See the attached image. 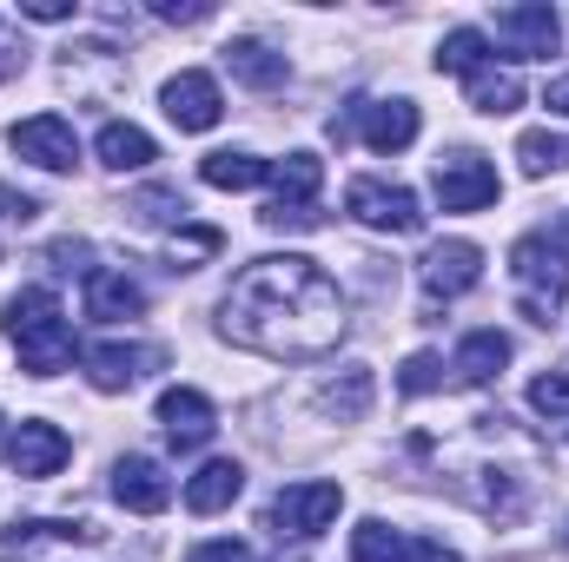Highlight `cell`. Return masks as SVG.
<instances>
[{
  "label": "cell",
  "mask_w": 569,
  "mask_h": 562,
  "mask_svg": "<svg viewBox=\"0 0 569 562\" xmlns=\"http://www.w3.org/2000/svg\"><path fill=\"white\" fill-rule=\"evenodd\" d=\"M219 324H226L232 344H246L259 358L311 364L345 338V298H338V279L305 252L252 259L226 291Z\"/></svg>",
  "instance_id": "6da1fadb"
},
{
  "label": "cell",
  "mask_w": 569,
  "mask_h": 562,
  "mask_svg": "<svg viewBox=\"0 0 569 562\" xmlns=\"http://www.w3.org/2000/svg\"><path fill=\"white\" fill-rule=\"evenodd\" d=\"M0 324H7V338H13L27 378H60V371L73 364V351H80V344H73V324H67V311H60V298L40 291V284L13 291Z\"/></svg>",
  "instance_id": "7a4b0ae2"
},
{
  "label": "cell",
  "mask_w": 569,
  "mask_h": 562,
  "mask_svg": "<svg viewBox=\"0 0 569 562\" xmlns=\"http://www.w3.org/2000/svg\"><path fill=\"white\" fill-rule=\"evenodd\" d=\"M510 279H517V304H523V318H530V324H550L557 304L569 298V245H563V232H557V225L523 232V239L510 245Z\"/></svg>",
  "instance_id": "3957f363"
},
{
  "label": "cell",
  "mask_w": 569,
  "mask_h": 562,
  "mask_svg": "<svg viewBox=\"0 0 569 562\" xmlns=\"http://www.w3.org/2000/svg\"><path fill=\"white\" fill-rule=\"evenodd\" d=\"M430 192H437L443 212H483V205H497L503 179L483 152H443L437 172H430Z\"/></svg>",
  "instance_id": "277c9868"
},
{
  "label": "cell",
  "mask_w": 569,
  "mask_h": 562,
  "mask_svg": "<svg viewBox=\"0 0 569 562\" xmlns=\"http://www.w3.org/2000/svg\"><path fill=\"white\" fill-rule=\"evenodd\" d=\"M345 212H351L358 225H371V232H391V239H411V232L425 225L418 192H411V185H385V179H351V185H345Z\"/></svg>",
  "instance_id": "5b68a950"
},
{
  "label": "cell",
  "mask_w": 569,
  "mask_h": 562,
  "mask_svg": "<svg viewBox=\"0 0 569 562\" xmlns=\"http://www.w3.org/2000/svg\"><path fill=\"white\" fill-rule=\"evenodd\" d=\"M331 133H358L371 152H405L418 140V107L411 100H351V113L331 120Z\"/></svg>",
  "instance_id": "8992f818"
},
{
  "label": "cell",
  "mask_w": 569,
  "mask_h": 562,
  "mask_svg": "<svg viewBox=\"0 0 569 562\" xmlns=\"http://www.w3.org/2000/svg\"><path fill=\"white\" fill-rule=\"evenodd\" d=\"M418 279H425V311H437V304L477 291V279H483V252H477L470 239H437V245L425 252V265H418Z\"/></svg>",
  "instance_id": "52a82bcc"
},
{
  "label": "cell",
  "mask_w": 569,
  "mask_h": 562,
  "mask_svg": "<svg viewBox=\"0 0 569 562\" xmlns=\"http://www.w3.org/2000/svg\"><path fill=\"white\" fill-rule=\"evenodd\" d=\"M7 145L27 159V165H40V172H73L80 165V133H73V120H60V113H33V120H20Z\"/></svg>",
  "instance_id": "ba28073f"
},
{
  "label": "cell",
  "mask_w": 569,
  "mask_h": 562,
  "mask_svg": "<svg viewBox=\"0 0 569 562\" xmlns=\"http://www.w3.org/2000/svg\"><path fill=\"white\" fill-rule=\"evenodd\" d=\"M490 33H497L517 60H550L557 40H563V20H557V7H543V0H523V7H497Z\"/></svg>",
  "instance_id": "9c48e42d"
},
{
  "label": "cell",
  "mask_w": 569,
  "mask_h": 562,
  "mask_svg": "<svg viewBox=\"0 0 569 562\" xmlns=\"http://www.w3.org/2000/svg\"><path fill=\"white\" fill-rule=\"evenodd\" d=\"M338 510H345L338 483H284L272 496V530L279 536H318V530H331Z\"/></svg>",
  "instance_id": "30bf717a"
},
{
  "label": "cell",
  "mask_w": 569,
  "mask_h": 562,
  "mask_svg": "<svg viewBox=\"0 0 569 562\" xmlns=\"http://www.w3.org/2000/svg\"><path fill=\"white\" fill-rule=\"evenodd\" d=\"M159 100H166V120H172L179 133H212V127L226 120V100H219V80H212V73H199V67H186V73H172Z\"/></svg>",
  "instance_id": "8fae6325"
},
{
  "label": "cell",
  "mask_w": 569,
  "mask_h": 562,
  "mask_svg": "<svg viewBox=\"0 0 569 562\" xmlns=\"http://www.w3.org/2000/svg\"><path fill=\"white\" fill-rule=\"evenodd\" d=\"M351 562H463L450 543H430V536H411V530H391V523H358L351 530Z\"/></svg>",
  "instance_id": "7c38bea8"
},
{
  "label": "cell",
  "mask_w": 569,
  "mask_h": 562,
  "mask_svg": "<svg viewBox=\"0 0 569 562\" xmlns=\"http://www.w3.org/2000/svg\"><path fill=\"white\" fill-rule=\"evenodd\" d=\"M73 456V443H67V430L47 418H27L13 436H7V463H13V476H27V483H40V476H60V463Z\"/></svg>",
  "instance_id": "4fadbf2b"
},
{
  "label": "cell",
  "mask_w": 569,
  "mask_h": 562,
  "mask_svg": "<svg viewBox=\"0 0 569 562\" xmlns=\"http://www.w3.org/2000/svg\"><path fill=\"white\" fill-rule=\"evenodd\" d=\"M159 430H166V443H179V450H199V443H212L219 411H212V398H206V391H192V384H172V391H159Z\"/></svg>",
  "instance_id": "5bb4252c"
},
{
  "label": "cell",
  "mask_w": 569,
  "mask_h": 562,
  "mask_svg": "<svg viewBox=\"0 0 569 562\" xmlns=\"http://www.w3.org/2000/svg\"><path fill=\"white\" fill-rule=\"evenodd\" d=\"M159 364H166L159 344H93L87 351V384L113 398V391H133L146 371H159Z\"/></svg>",
  "instance_id": "9a60e30c"
},
{
  "label": "cell",
  "mask_w": 569,
  "mask_h": 562,
  "mask_svg": "<svg viewBox=\"0 0 569 562\" xmlns=\"http://www.w3.org/2000/svg\"><path fill=\"white\" fill-rule=\"evenodd\" d=\"M172 490H179V483L166 476V463H159V456H140V450H133V456H120V463H113V496H120L133 516H159V510L172 503Z\"/></svg>",
  "instance_id": "2e32d148"
},
{
  "label": "cell",
  "mask_w": 569,
  "mask_h": 562,
  "mask_svg": "<svg viewBox=\"0 0 569 562\" xmlns=\"http://www.w3.org/2000/svg\"><path fill=\"white\" fill-rule=\"evenodd\" d=\"M239 490H246V470H239L232 456H212L206 470H192V476H186V490H179V496H186V510H192V516H219V510H232V503H239Z\"/></svg>",
  "instance_id": "e0dca14e"
},
{
  "label": "cell",
  "mask_w": 569,
  "mask_h": 562,
  "mask_svg": "<svg viewBox=\"0 0 569 562\" xmlns=\"http://www.w3.org/2000/svg\"><path fill=\"white\" fill-rule=\"evenodd\" d=\"M318 185H325V159L318 152H284L279 165H272V212H311V199H318Z\"/></svg>",
  "instance_id": "ac0fdd59"
},
{
  "label": "cell",
  "mask_w": 569,
  "mask_h": 562,
  "mask_svg": "<svg viewBox=\"0 0 569 562\" xmlns=\"http://www.w3.org/2000/svg\"><path fill=\"white\" fill-rule=\"evenodd\" d=\"M140 311H146V291L127 272H87V318L120 324V318H140Z\"/></svg>",
  "instance_id": "d6986e66"
},
{
  "label": "cell",
  "mask_w": 569,
  "mask_h": 562,
  "mask_svg": "<svg viewBox=\"0 0 569 562\" xmlns=\"http://www.w3.org/2000/svg\"><path fill=\"white\" fill-rule=\"evenodd\" d=\"M219 60H226V73H232V80H246L252 93H272V87H284V73H291V67H284V53H272L266 40H232Z\"/></svg>",
  "instance_id": "ffe728a7"
},
{
  "label": "cell",
  "mask_w": 569,
  "mask_h": 562,
  "mask_svg": "<svg viewBox=\"0 0 569 562\" xmlns=\"http://www.w3.org/2000/svg\"><path fill=\"white\" fill-rule=\"evenodd\" d=\"M100 165H107V172H146V165H152V159H159V145H152V133H140V127H133V120H107V127H100Z\"/></svg>",
  "instance_id": "44dd1931"
},
{
  "label": "cell",
  "mask_w": 569,
  "mask_h": 562,
  "mask_svg": "<svg viewBox=\"0 0 569 562\" xmlns=\"http://www.w3.org/2000/svg\"><path fill=\"white\" fill-rule=\"evenodd\" d=\"M503 364H510V338H503V331H470V338L457 344V358H450V371H457L463 384H490Z\"/></svg>",
  "instance_id": "7402d4cb"
},
{
  "label": "cell",
  "mask_w": 569,
  "mask_h": 562,
  "mask_svg": "<svg viewBox=\"0 0 569 562\" xmlns=\"http://www.w3.org/2000/svg\"><path fill=\"white\" fill-rule=\"evenodd\" d=\"M463 93H470L477 113H517V107H523V80H517L510 67H497V60H483V67L463 80Z\"/></svg>",
  "instance_id": "603a6c76"
},
{
  "label": "cell",
  "mask_w": 569,
  "mask_h": 562,
  "mask_svg": "<svg viewBox=\"0 0 569 562\" xmlns=\"http://www.w3.org/2000/svg\"><path fill=\"white\" fill-rule=\"evenodd\" d=\"M199 179L219 185V192H252V185L272 179V165L252 159V152H206V159H199Z\"/></svg>",
  "instance_id": "cb8c5ba5"
},
{
  "label": "cell",
  "mask_w": 569,
  "mask_h": 562,
  "mask_svg": "<svg viewBox=\"0 0 569 562\" xmlns=\"http://www.w3.org/2000/svg\"><path fill=\"white\" fill-rule=\"evenodd\" d=\"M371 391H378V378H371L365 364H351L345 378H331V384H325V411H331L338 423H358L365 411H371Z\"/></svg>",
  "instance_id": "d4e9b609"
},
{
  "label": "cell",
  "mask_w": 569,
  "mask_h": 562,
  "mask_svg": "<svg viewBox=\"0 0 569 562\" xmlns=\"http://www.w3.org/2000/svg\"><path fill=\"white\" fill-rule=\"evenodd\" d=\"M490 60V33H477V27H457V33H443V47H437V73H477Z\"/></svg>",
  "instance_id": "484cf974"
},
{
  "label": "cell",
  "mask_w": 569,
  "mask_h": 562,
  "mask_svg": "<svg viewBox=\"0 0 569 562\" xmlns=\"http://www.w3.org/2000/svg\"><path fill=\"white\" fill-rule=\"evenodd\" d=\"M517 159H523V172H530V179L563 172V165H569V140H557V133H523V140H517Z\"/></svg>",
  "instance_id": "4316f807"
},
{
  "label": "cell",
  "mask_w": 569,
  "mask_h": 562,
  "mask_svg": "<svg viewBox=\"0 0 569 562\" xmlns=\"http://www.w3.org/2000/svg\"><path fill=\"white\" fill-rule=\"evenodd\" d=\"M437 384H443V358H437V351H411L405 371H398V391H405V398H430Z\"/></svg>",
  "instance_id": "83f0119b"
},
{
  "label": "cell",
  "mask_w": 569,
  "mask_h": 562,
  "mask_svg": "<svg viewBox=\"0 0 569 562\" xmlns=\"http://www.w3.org/2000/svg\"><path fill=\"white\" fill-rule=\"evenodd\" d=\"M530 411H543L550 423L569 418V371H550V378H537V384H530Z\"/></svg>",
  "instance_id": "f1b7e54d"
},
{
  "label": "cell",
  "mask_w": 569,
  "mask_h": 562,
  "mask_svg": "<svg viewBox=\"0 0 569 562\" xmlns=\"http://www.w3.org/2000/svg\"><path fill=\"white\" fill-rule=\"evenodd\" d=\"M133 212H140L146 225H172V219L186 225V199H179V192H166V185H159V192H140V199H133Z\"/></svg>",
  "instance_id": "f546056e"
},
{
  "label": "cell",
  "mask_w": 569,
  "mask_h": 562,
  "mask_svg": "<svg viewBox=\"0 0 569 562\" xmlns=\"http://www.w3.org/2000/svg\"><path fill=\"white\" fill-rule=\"evenodd\" d=\"M152 13L172 27H199V20H212V0H152Z\"/></svg>",
  "instance_id": "4dcf8cb0"
},
{
  "label": "cell",
  "mask_w": 569,
  "mask_h": 562,
  "mask_svg": "<svg viewBox=\"0 0 569 562\" xmlns=\"http://www.w3.org/2000/svg\"><path fill=\"white\" fill-rule=\"evenodd\" d=\"M219 252V232H186V239H172V259L186 265V259H212ZM192 272V265H186Z\"/></svg>",
  "instance_id": "1f68e13d"
},
{
  "label": "cell",
  "mask_w": 569,
  "mask_h": 562,
  "mask_svg": "<svg viewBox=\"0 0 569 562\" xmlns=\"http://www.w3.org/2000/svg\"><path fill=\"white\" fill-rule=\"evenodd\" d=\"M186 562H252V550H246V543H232V536H219V543H199Z\"/></svg>",
  "instance_id": "d6a6232c"
},
{
  "label": "cell",
  "mask_w": 569,
  "mask_h": 562,
  "mask_svg": "<svg viewBox=\"0 0 569 562\" xmlns=\"http://www.w3.org/2000/svg\"><path fill=\"white\" fill-rule=\"evenodd\" d=\"M27 20H73V0H20Z\"/></svg>",
  "instance_id": "836d02e7"
},
{
  "label": "cell",
  "mask_w": 569,
  "mask_h": 562,
  "mask_svg": "<svg viewBox=\"0 0 569 562\" xmlns=\"http://www.w3.org/2000/svg\"><path fill=\"white\" fill-rule=\"evenodd\" d=\"M33 212H40V205H33L27 192H7V185H0V219H20V225H27Z\"/></svg>",
  "instance_id": "e575fe53"
},
{
  "label": "cell",
  "mask_w": 569,
  "mask_h": 562,
  "mask_svg": "<svg viewBox=\"0 0 569 562\" xmlns=\"http://www.w3.org/2000/svg\"><path fill=\"white\" fill-rule=\"evenodd\" d=\"M543 107H550V113H563V120H569V73L557 80V87H550V93H543Z\"/></svg>",
  "instance_id": "d590c367"
},
{
  "label": "cell",
  "mask_w": 569,
  "mask_h": 562,
  "mask_svg": "<svg viewBox=\"0 0 569 562\" xmlns=\"http://www.w3.org/2000/svg\"><path fill=\"white\" fill-rule=\"evenodd\" d=\"M563 543H569V530H563Z\"/></svg>",
  "instance_id": "8d00e7d4"
},
{
  "label": "cell",
  "mask_w": 569,
  "mask_h": 562,
  "mask_svg": "<svg viewBox=\"0 0 569 562\" xmlns=\"http://www.w3.org/2000/svg\"><path fill=\"white\" fill-rule=\"evenodd\" d=\"M0 443H7V436H0Z\"/></svg>",
  "instance_id": "74e56055"
}]
</instances>
